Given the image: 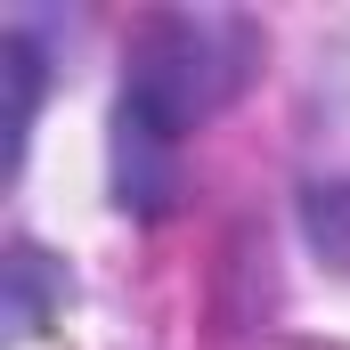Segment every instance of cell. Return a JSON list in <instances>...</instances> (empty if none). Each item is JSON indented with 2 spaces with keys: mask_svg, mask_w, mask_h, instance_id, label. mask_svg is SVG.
Segmentation results:
<instances>
[{
  "mask_svg": "<svg viewBox=\"0 0 350 350\" xmlns=\"http://www.w3.org/2000/svg\"><path fill=\"white\" fill-rule=\"evenodd\" d=\"M237 57H245V33L220 25V16H163V25H147L139 66L122 82V139H114L122 204H163L172 139L237 90V74H245Z\"/></svg>",
  "mask_w": 350,
  "mask_h": 350,
  "instance_id": "1",
  "label": "cell"
},
{
  "mask_svg": "<svg viewBox=\"0 0 350 350\" xmlns=\"http://www.w3.org/2000/svg\"><path fill=\"white\" fill-rule=\"evenodd\" d=\"M310 237L350 269V187H318L310 196Z\"/></svg>",
  "mask_w": 350,
  "mask_h": 350,
  "instance_id": "2",
  "label": "cell"
}]
</instances>
